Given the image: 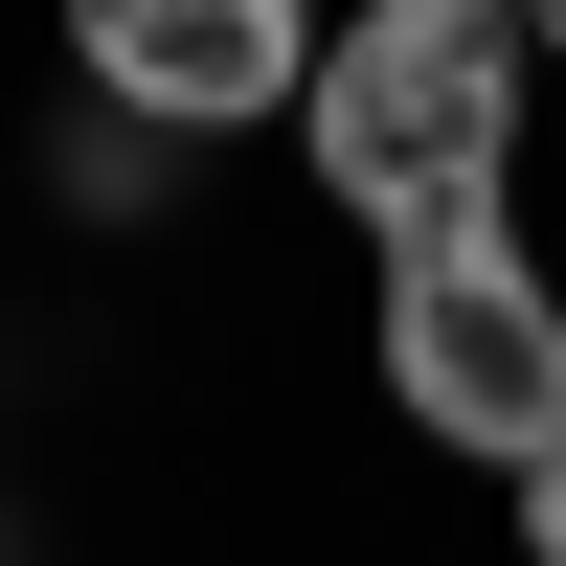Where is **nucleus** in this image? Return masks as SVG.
<instances>
[{"mask_svg":"<svg viewBox=\"0 0 566 566\" xmlns=\"http://www.w3.org/2000/svg\"><path fill=\"white\" fill-rule=\"evenodd\" d=\"M522 136H544L522 0H363V23H317L295 159H317V205L363 227V272L453 250V227H522Z\"/></svg>","mask_w":566,"mask_h":566,"instance_id":"f257e3e1","label":"nucleus"},{"mask_svg":"<svg viewBox=\"0 0 566 566\" xmlns=\"http://www.w3.org/2000/svg\"><path fill=\"white\" fill-rule=\"evenodd\" d=\"M363 363H386V431L453 453V476L566 453V272H544V227L386 250V272H363Z\"/></svg>","mask_w":566,"mask_h":566,"instance_id":"f03ea898","label":"nucleus"},{"mask_svg":"<svg viewBox=\"0 0 566 566\" xmlns=\"http://www.w3.org/2000/svg\"><path fill=\"white\" fill-rule=\"evenodd\" d=\"M69 91L136 114L159 159H205V136H295L317 23H295V0H69Z\"/></svg>","mask_w":566,"mask_h":566,"instance_id":"7ed1b4c3","label":"nucleus"},{"mask_svg":"<svg viewBox=\"0 0 566 566\" xmlns=\"http://www.w3.org/2000/svg\"><path fill=\"white\" fill-rule=\"evenodd\" d=\"M45 205H69V227H159L181 159H159L136 114H91V91H69V114H45Z\"/></svg>","mask_w":566,"mask_h":566,"instance_id":"20e7f679","label":"nucleus"},{"mask_svg":"<svg viewBox=\"0 0 566 566\" xmlns=\"http://www.w3.org/2000/svg\"><path fill=\"white\" fill-rule=\"evenodd\" d=\"M499 566H566V453H522V476H499Z\"/></svg>","mask_w":566,"mask_h":566,"instance_id":"39448f33","label":"nucleus"},{"mask_svg":"<svg viewBox=\"0 0 566 566\" xmlns=\"http://www.w3.org/2000/svg\"><path fill=\"white\" fill-rule=\"evenodd\" d=\"M522 45H544V91H566V0H522Z\"/></svg>","mask_w":566,"mask_h":566,"instance_id":"423d86ee","label":"nucleus"},{"mask_svg":"<svg viewBox=\"0 0 566 566\" xmlns=\"http://www.w3.org/2000/svg\"><path fill=\"white\" fill-rule=\"evenodd\" d=\"M0 566H45V544H23V499H0Z\"/></svg>","mask_w":566,"mask_h":566,"instance_id":"0eeeda50","label":"nucleus"}]
</instances>
